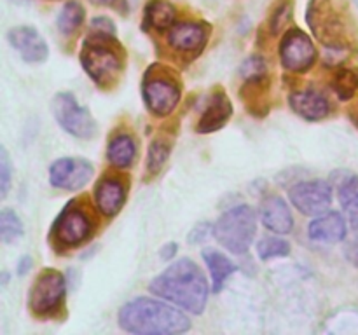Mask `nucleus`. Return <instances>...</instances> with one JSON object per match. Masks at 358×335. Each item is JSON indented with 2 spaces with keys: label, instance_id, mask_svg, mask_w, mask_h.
Wrapping results in <instances>:
<instances>
[{
  "label": "nucleus",
  "instance_id": "f257e3e1",
  "mask_svg": "<svg viewBox=\"0 0 358 335\" xmlns=\"http://www.w3.org/2000/svg\"><path fill=\"white\" fill-rule=\"evenodd\" d=\"M149 292L192 314H201L208 302L210 286L205 272L191 258L168 265L150 281Z\"/></svg>",
  "mask_w": 358,
  "mask_h": 335
},
{
  "label": "nucleus",
  "instance_id": "f03ea898",
  "mask_svg": "<svg viewBox=\"0 0 358 335\" xmlns=\"http://www.w3.org/2000/svg\"><path fill=\"white\" fill-rule=\"evenodd\" d=\"M119 327L136 335H175L191 328V320L182 311L163 300L136 297L119 309Z\"/></svg>",
  "mask_w": 358,
  "mask_h": 335
},
{
  "label": "nucleus",
  "instance_id": "7ed1b4c3",
  "mask_svg": "<svg viewBox=\"0 0 358 335\" xmlns=\"http://www.w3.org/2000/svg\"><path fill=\"white\" fill-rule=\"evenodd\" d=\"M80 65L98 87L110 89L124 72L126 52L115 35L93 31V35L83 42Z\"/></svg>",
  "mask_w": 358,
  "mask_h": 335
},
{
  "label": "nucleus",
  "instance_id": "20e7f679",
  "mask_svg": "<svg viewBox=\"0 0 358 335\" xmlns=\"http://www.w3.org/2000/svg\"><path fill=\"white\" fill-rule=\"evenodd\" d=\"M257 232V216L248 204H238L224 211L213 223V236L234 255L247 253Z\"/></svg>",
  "mask_w": 358,
  "mask_h": 335
},
{
  "label": "nucleus",
  "instance_id": "39448f33",
  "mask_svg": "<svg viewBox=\"0 0 358 335\" xmlns=\"http://www.w3.org/2000/svg\"><path fill=\"white\" fill-rule=\"evenodd\" d=\"M180 82L164 66L152 65L142 80V98L147 110L156 117H166L180 101Z\"/></svg>",
  "mask_w": 358,
  "mask_h": 335
},
{
  "label": "nucleus",
  "instance_id": "423d86ee",
  "mask_svg": "<svg viewBox=\"0 0 358 335\" xmlns=\"http://www.w3.org/2000/svg\"><path fill=\"white\" fill-rule=\"evenodd\" d=\"M306 21L315 37L331 51H348V30L341 10L334 7V0H311Z\"/></svg>",
  "mask_w": 358,
  "mask_h": 335
},
{
  "label": "nucleus",
  "instance_id": "0eeeda50",
  "mask_svg": "<svg viewBox=\"0 0 358 335\" xmlns=\"http://www.w3.org/2000/svg\"><path fill=\"white\" fill-rule=\"evenodd\" d=\"M93 216L76 201L69 202L52 223V239L58 243L59 248L79 246V244L86 243L93 236Z\"/></svg>",
  "mask_w": 358,
  "mask_h": 335
},
{
  "label": "nucleus",
  "instance_id": "6e6552de",
  "mask_svg": "<svg viewBox=\"0 0 358 335\" xmlns=\"http://www.w3.org/2000/svg\"><path fill=\"white\" fill-rule=\"evenodd\" d=\"M51 107L56 122L65 133L80 140H90L96 135V121L86 107L79 105L72 93H66V91L58 93L52 98Z\"/></svg>",
  "mask_w": 358,
  "mask_h": 335
},
{
  "label": "nucleus",
  "instance_id": "1a4fd4ad",
  "mask_svg": "<svg viewBox=\"0 0 358 335\" xmlns=\"http://www.w3.org/2000/svg\"><path fill=\"white\" fill-rule=\"evenodd\" d=\"M65 293V276L56 269H45L31 285L30 295H28V307L38 318L51 316L62 307Z\"/></svg>",
  "mask_w": 358,
  "mask_h": 335
},
{
  "label": "nucleus",
  "instance_id": "9d476101",
  "mask_svg": "<svg viewBox=\"0 0 358 335\" xmlns=\"http://www.w3.org/2000/svg\"><path fill=\"white\" fill-rule=\"evenodd\" d=\"M317 47L301 28H290L280 42V61L292 73H304L317 61Z\"/></svg>",
  "mask_w": 358,
  "mask_h": 335
},
{
  "label": "nucleus",
  "instance_id": "9b49d317",
  "mask_svg": "<svg viewBox=\"0 0 358 335\" xmlns=\"http://www.w3.org/2000/svg\"><path fill=\"white\" fill-rule=\"evenodd\" d=\"M94 174L93 164L84 157H59L49 166V181L62 191H80Z\"/></svg>",
  "mask_w": 358,
  "mask_h": 335
},
{
  "label": "nucleus",
  "instance_id": "f8f14e48",
  "mask_svg": "<svg viewBox=\"0 0 358 335\" xmlns=\"http://www.w3.org/2000/svg\"><path fill=\"white\" fill-rule=\"evenodd\" d=\"M290 202L299 213L318 216L329 209L332 202V187L325 180H308L296 184L289 191Z\"/></svg>",
  "mask_w": 358,
  "mask_h": 335
},
{
  "label": "nucleus",
  "instance_id": "ddd939ff",
  "mask_svg": "<svg viewBox=\"0 0 358 335\" xmlns=\"http://www.w3.org/2000/svg\"><path fill=\"white\" fill-rule=\"evenodd\" d=\"M10 47L27 63H42L48 59L49 47L41 34L34 27H14L7 31Z\"/></svg>",
  "mask_w": 358,
  "mask_h": 335
},
{
  "label": "nucleus",
  "instance_id": "4468645a",
  "mask_svg": "<svg viewBox=\"0 0 358 335\" xmlns=\"http://www.w3.org/2000/svg\"><path fill=\"white\" fill-rule=\"evenodd\" d=\"M208 40V28L203 23L185 21V23L173 24L168 34V44L173 51L182 54L198 56L205 49Z\"/></svg>",
  "mask_w": 358,
  "mask_h": 335
},
{
  "label": "nucleus",
  "instance_id": "2eb2a0df",
  "mask_svg": "<svg viewBox=\"0 0 358 335\" xmlns=\"http://www.w3.org/2000/svg\"><path fill=\"white\" fill-rule=\"evenodd\" d=\"M126 188L124 180L115 174H105L94 185V202L101 215L115 216L122 209L126 202Z\"/></svg>",
  "mask_w": 358,
  "mask_h": 335
},
{
  "label": "nucleus",
  "instance_id": "dca6fc26",
  "mask_svg": "<svg viewBox=\"0 0 358 335\" xmlns=\"http://www.w3.org/2000/svg\"><path fill=\"white\" fill-rule=\"evenodd\" d=\"M233 115V105L231 100L227 98L226 91L215 89L210 96L208 105L203 110L201 119H199L198 126H196V131L206 135V133H215L219 129H222L227 124V121Z\"/></svg>",
  "mask_w": 358,
  "mask_h": 335
},
{
  "label": "nucleus",
  "instance_id": "f3484780",
  "mask_svg": "<svg viewBox=\"0 0 358 335\" xmlns=\"http://www.w3.org/2000/svg\"><path fill=\"white\" fill-rule=\"evenodd\" d=\"M348 225L341 213L325 211L318 215L313 222L308 225V236L311 241L324 244H336L345 241Z\"/></svg>",
  "mask_w": 358,
  "mask_h": 335
},
{
  "label": "nucleus",
  "instance_id": "a211bd4d",
  "mask_svg": "<svg viewBox=\"0 0 358 335\" xmlns=\"http://www.w3.org/2000/svg\"><path fill=\"white\" fill-rule=\"evenodd\" d=\"M289 105L304 121L317 122L331 114V103L322 93L315 89L296 91L289 96Z\"/></svg>",
  "mask_w": 358,
  "mask_h": 335
},
{
  "label": "nucleus",
  "instance_id": "6ab92c4d",
  "mask_svg": "<svg viewBox=\"0 0 358 335\" xmlns=\"http://www.w3.org/2000/svg\"><path fill=\"white\" fill-rule=\"evenodd\" d=\"M261 220L266 229L275 234H289L294 229V216L285 199L280 195H269L261 206Z\"/></svg>",
  "mask_w": 358,
  "mask_h": 335
},
{
  "label": "nucleus",
  "instance_id": "aec40b11",
  "mask_svg": "<svg viewBox=\"0 0 358 335\" xmlns=\"http://www.w3.org/2000/svg\"><path fill=\"white\" fill-rule=\"evenodd\" d=\"M241 100L247 107L248 114L252 115H266L268 114V100H269V79L268 73L257 77H250L243 84L240 91Z\"/></svg>",
  "mask_w": 358,
  "mask_h": 335
},
{
  "label": "nucleus",
  "instance_id": "412c9836",
  "mask_svg": "<svg viewBox=\"0 0 358 335\" xmlns=\"http://www.w3.org/2000/svg\"><path fill=\"white\" fill-rule=\"evenodd\" d=\"M201 257L205 260L206 267H208L210 276H212V290L215 293H219L224 288L227 279H229V276L238 271V267L226 255L220 253L219 250H213V248L203 250Z\"/></svg>",
  "mask_w": 358,
  "mask_h": 335
},
{
  "label": "nucleus",
  "instance_id": "4be33fe9",
  "mask_svg": "<svg viewBox=\"0 0 358 335\" xmlns=\"http://www.w3.org/2000/svg\"><path fill=\"white\" fill-rule=\"evenodd\" d=\"M136 159V143L131 135H115L107 145V161L117 170H128Z\"/></svg>",
  "mask_w": 358,
  "mask_h": 335
},
{
  "label": "nucleus",
  "instance_id": "5701e85b",
  "mask_svg": "<svg viewBox=\"0 0 358 335\" xmlns=\"http://www.w3.org/2000/svg\"><path fill=\"white\" fill-rule=\"evenodd\" d=\"M175 17H177V9L173 7V3L168 0H150L145 6L143 27L157 31L168 30L173 27Z\"/></svg>",
  "mask_w": 358,
  "mask_h": 335
},
{
  "label": "nucleus",
  "instance_id": "b1692460",
  "mask_svg": "<svg viewBox=\"0 0 358 335\" xmlns=\"http://www.w3.org/2000/svg\"><path fill=\"white\" fill-rule=\"evenodd\" d=\"M338 198L352 229L358 230V177H348L341 181Z\"/></svg>",
  "mask_w": 358,
  "mask_h": 335
},
{
  "label": "nucleus",
  "instance_id": "393cba45",
  "mask_svg": "<svg viewBox=\"0 0 358 335\" xmlns=\"http://www.w3.org/2000/svg\"><path fill=\"white\" fill-rule=\"evenodd\" d=\"M84 23V7L80 6L77 0H70L59 10L58 17H56V24H58V30L63 35L70 37V35L76 34Z\"/></svg>",
  "mask_w": 358,
  "mask_h": 335
},
{
  "label": "nucleus",
  "instance_id": "a878e982",
  "mask_svg": "<svg viewBox=\"0 0 358 335\" xmlns=\"http://www.w3.org/2000/svg\"><path fill=\"white\" fill-rule=\"evenodd\" d=\"M332 89L339 100H352L358 93V68H339L332 79Z\"/></svg>",
  "mask_w": 358,
  "mask_h": 335
},
{
  "label": "nucleus",
  "instance_id": "bb28decb",
  "mask_svg": "<svg viewBox=\"0 0 358 335\" xmlns=\"http://www.w3.org/2000/svg\"><path fill=\"white\" fill-rule=\"evenodd\" d=\"M168 157H170V143L164 142L163 138H156L149 145V152H147V174L149 177H156L161 173V170L166 164Z\"/></svg>",
  "mask_w": 358,
  "mask_h": 335
},
{
  "label": "nucleus",
  "instance_id": "cd10ccee",
  "mask_svg": "<svg viewBox=\"0 0 358 335\" xmlns=\"http://www.w3.org/2000/svg\"><path fill=\"white\" fill-rule=\"evenodd\" d=\"M23 222L14 209L3 208L0 211V237L6 244L14 243L23 236Z\"/></svg>",
  "mask_w": 358,
  "mask_h": 335
},
{
  "label": "nucleus",
  "instance_id": "c85d7f7f",
  "mask_svg": "<svg viewBox=\"0 0 358 335\" xmlns=\"http://www.w3.org/2000/svg\"><path fill=\"white\" fill-rule=\"evenodd\" d=\"M257 255L261 260H271V258H282L290 255L289 241L282 237H264L257 244Z\"/></svg>",
  "mask_w": 358,
  "mask_h": 335
},
{
  "label": "nucleus",
  "instance_id": "c756f323",
  "mask_svg": "<svg viewBox=\"0 0 358 335\" xmlns=\"http://www.w3.org/2000/svg\"><path fill=\"white\" fill-rule=\"evenodd\" d=\"M10 180H13V163H10L9 152L6 147L0 149V195L6 198L10 188Z\"/></svg>",
  "mask_w": 358,
  "mask_h": 335
},
{
  "label": "nucleus",
  "instance_id": "7c9ffc66",
  "mask_svg": "<svg viewBox=\"0 0 358 335\" xmlns=\"http://www.w3.org/2000/svg\"><path fill=\"white\" fill-rule=\"evenodd\" d=\"M240 73L245 77V79H250V77H257V75H264L268 73V65H266L264 59L261 56H250L243 61L241 65Z\"/></svg>",
  "mask_w": 358,
  "mask_h": 335
},
{
  "label": "nucleus",
  "instance_id": "2f4dec72",
  "mask_svg": "<svg viewBox=\"0 0 358 335\" xmlns=\"http://www.w3.org/2000/svg\"><path fill=\"white\" fill-rule=\"evenodd\" d=\"M290 17H292V7H290V3H283V6H280L271 17L273 34H278V31L282 30L287 23H289Z\"/></svg>",
  "mask_w": 358,
  "mask_h": 335
},
{
  "label": "nucleus",
  "instance_id": "473e14b6",
  "mask_svg": "<svg viewBox=\"0 0 358 335\" xmlns=\"http://www.w3.org/2000/svg\"><path fill=\"white\" fill-rule=\"evenodd\" d=\"M210 234H213V225L206 222H199L192 227V230L189 232V243L191 244H199L203 241H206L210 237Z\"/></svg>",
  "mask_w": 358,
  "mask_h": 335
},
{
  "label": "nucleus",
  "instance_id": "72a5a7b5",
  "mask_svg": "<svg viewBox=\"0 0 358 335\" xmlns=\"http://www.w3.org/2000/svg\"><path fill=\"white\" fill-rule=\"evenodd\" d=\"M91 30L98 31V34L115 35V24L114 21L108 20V17L100 16V17H94V20L91 21Z\"/></svg>",
  "mask_w": 358,
  "mask_h": 335
},
{
  "label": "nucleus",
  "instance_id": "f704fd0d",
  "mask_svg": "<svg viewBox=\"0 0 358 335\" xmlns=\"http://www.w3.org/2000/svg\"><path fill=\"white\" fill-rule=\"evenodd\" d=\"M345 255L353 265H357V267H358V237H357V239H352L350 243H346Z\"/></svg>",
  "mask_w": 358,
  "mask_h": 335
},
{
  "label": "nucleus",
  "instance_id": "c9c22d12",
  "mask_svg": "<svg viewBox=\"0 0 358 335\" xmlns=\"http://www.w3.org/2000/svg\"><path fill=\"white\" fill-rule=\"evenodd\" d=\"M177 250H178L177 243H168V244H164L163 248H161L159 257L163 258L164 262H168V260H171V258H173L175 255H177Z\"/></svg>",
  "mask_w": 358,
  "mask_h": 335
},
{
  "label": "nucleus",
  "instance_id": "e433bc0d",
  "mask_svg": "<svg viewBox=\"0 0 358 335\" xmlns=\"http://www.w3.org/2000/svg\"><path fill=\"white\" fill-rule=\"evenodd\" d=\"M30 269H31V257L24 255V257H21V260L17 262V274L24 276Z\"/></svg>",
  "mask_w": 358,
  "mask_h": 335
},
{
  "label": "nucleus",
  "instance_id": "4c0bfd02",
  "mask_svg": "<svg viewBox=\"0 0 358 335\" xmlns=\"http://www.w3.org/2000/svg\"><path fill=\"white\" fill-rule=\"evenodd\" d=\"M91 2H93L94 6H107V7H112V6H115V3H117L119 0H91Z\"/></svg>",
  "mask_w": 358,
  "mask_h": 335
},
{
  "label": "nucleus",
  "instance_id": "58836bf2",
  "mask_svg": "<svg viewBox=\"0 0 358 335\" xmlns=\"http://www.w3.org/2000/svg\"><path fill=\"white\" fill-rule=\"evenodd\" d=\"M355 2H357V3H358V0H355Z\"/></svg>",
  "mask_w": 358,
  "mask_h": 335
}]
</instances>
